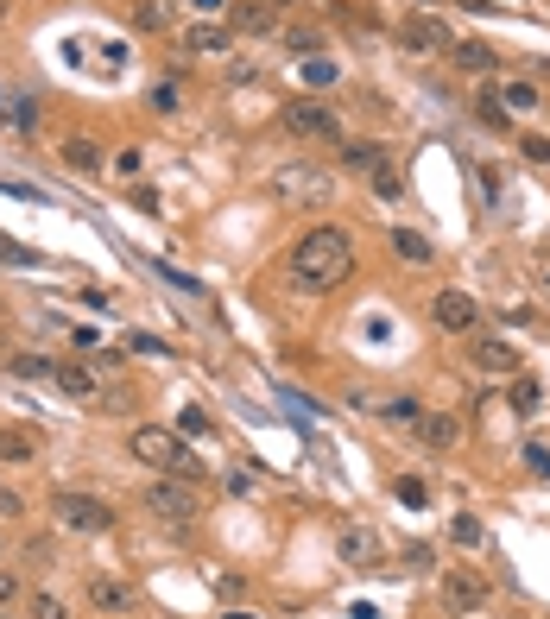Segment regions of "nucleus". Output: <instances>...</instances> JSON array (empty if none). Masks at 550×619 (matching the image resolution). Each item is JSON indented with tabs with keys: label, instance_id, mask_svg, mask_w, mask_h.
<instances>
[{
	"label": "nucleus",
	"instance_id": "nucleus-1",
	"mask_svg": "<svg viewBox=\"0 0 550 619\" xmlns=\"http://www.w3.org/2000/svg\"><path fill=\"white\" fill-rule=\"evenodd\" d=\"M285 272H291L298 291H336L342 278L355 272V241H348L342 228H310V234H298Z\"/></svg>",
	"mask_w": 550,
	"mask_h": 619
},
{
	"label": "nucleus",
	"instance_id": "nucleus-2",
	"mask_svg": "<svg viewBox=\"0 0 550 619\" xmlns=\"http://www.w3.org/2000/svg\"><path fill=\"white\" fill-rule=\"evenodd\" d=\"M127 449L140 455V462H152L159 474H178V481H203V462L178 443V430H165V424H140L127 436Z\"/></svg>",
	"mask_w": 550,
	"mask_h": 619
},
{
	"label": "nucleus",
	"instance_id": "nucleus-3",
	"mask_svg": "<svg viewBox=\"0 0 550 619\" xmlns=\"http://www.w3.org/2000/svg\"><path fill=\"white\" fill-rule=\"evenodd\" d=\"M266 196H279V203H329V196H336V177L317 171L310 158H285V165L266 177Z\"/></svg>",
	"mask_w": 550,
	"mask_h": 619
},
{
	"label": "nucleus",
	"instance_id": "nucleus-4",
	"mask_svg": "<svg viewBox=\"0 0 550 619\" xmlns=\"http://www.w3.org/2000/svg\"><path fill=\"white\" fill-rule=\"evenodd\" d=\"M146 512L171 518V525H190V518L203 512V499H196V481H178V474H152V481H146Z\"/></svg>",
	"mask_w": 550,
	"mask_h": 619
},
{
	"label": "nucleus",
	"instance_id": "nucleus-5",
	"mask_svg": "<svg viewBox=\"0 0 550 619\" xmlns=\"http://www.w3.org/2000/svg\"><path fill=\"white\" fill-rule=\"evenodd\" d=\"M51 512H57V525H64V531H114L108 499H95V493H57Z\"/></svg>",
	"mask_w": 550,
	"mask_h": 619
},
{
	"label": "nucleus",
	"instance_id": "nucleus-6",
	"mask_svg": "<svg viewBox=\"0 0 550 619\" xmlns=\"http://www.w3.org/2000/svg\"><path fill=\"white\" fill-rule=\"evenodd\" d=\"M285 127L298 133V139H342V121H336V108H323L317 95H304V102H291V108H285Z\"/></svg>",
	"mask_w": 550,
	"mask_h": 619
},
{
	"label": "nucleus",
	"instance_id": "nucleus-7",
	"mask_svg": "<svg viewBox=\"0 0 550 619\" xmlns=\"http://www.w3.org/2000/svg\"><path fill=\"white\" fill-rule=\"evenodd\" d=\"M399 45L411 57H443L449 51V26H443V19H430V13H411V19H399Z\"/></svg>",
	"mask_w": 550,
	"mask_h": 619
},
{
	"label": "nucleus",
	"instance_id": "nucleus-8",
	"mask_svg": "<svg viewBox=\"0 0 550 619\" xmlns=\"http://www.w3.org/2000/svg\"><path fill=\"white\" fill-rule=\"evenodd\" d=\"M430 323L449 329V335H468V329L481 323V310H475V297H468V291H437V297H430Z\"/></svg>",
	"mask_w": 550,
	"mask_h": 619
},
{
	"label": "nucleus",
	"instance_id": "nucleus-9",
	"mask_svg": "<svg viewBox=\"0 0 550 619\" xmlns=\"http://www.w3.org/2000/svg\"><path fill=\"white\" fill-rule=\"evenodd\" d=\"M487 594H494V588H487L475 569H449V575H443V607H449V613H481Z\"/></svg>",
	"mask_w": 550,
	"mask_h": 619
},
{
	"label": "nucleus",
	"instance_id": "nucleus-10",
	"mask_svg": "<svg viewBox=\"0 0 550 619\" xmlns=\"http://www.w3.org/2000/svg\"><path fill=\"white\" fill-rule=\"evenodd\" d=\"M468 367L487 373V379H513L519 373V354L506 348V342H494V335H475V342H468Z\"/></svg>",
	"mask_w": 550,
	"mask_h": 619
},
{
	"label": "nucleus",
	"instance_id": "nucleus-11",
	"mask_svg": "<svg viewBox=\"0 0 550 619\" xmlns=\"http://www.w3.org/2000/svg\"><path fill=\"white\" fill-rule=\"evenodd\" d=\"M380 531H373V525H348L342 531V563L348 569H380Z\"/></svg>",
	"mask_w": 550,
	"mask_h": 619
},
{
	"label": "nucleus",
	"instance_id": "nucleus-12",
	"mask_svg": "<svg viewBox=\"0 0 550 619\" xmlns=\"http://www.w3.org/2000/svg\"><path fill=\"white\" fill-rule=\"evenodd\" d=\"M279 26V7L272 0H241V7H228V32H247V38H260Z\"/></svg>",
	"mask_w": 550,
	"mask_h": 619
},
{
	"label": "nucleus",
	"instance_id": "nucleus-13",
	"mask_svg": "<svg viewBox=\"0 0 550 619\" xmlns=\"http://www.w3.org/2000/svg\"><path fill=\"white\" fill-rule=\"evenodd\" d=\"M500 108L506 114H538L544 108V89L532 83V76H506V83H500Z\"/></svg>",
	"mask_w": 550,
	"mask_h": 619
},
{
	"label": "nucleus",
	"instance_id": "nucleus-14",
	"mask_svg": "<svg viewBox=\"0 0 550 619\" xmlns=\"http://www.w3.org/2000/svg\"><path fill=\"white\" fill-rule=\"evenodd\" d=\"M38 430H26V424H0V462H38Z\"/></svg>",
	"mask_w": 550,
	"mask_h": 619
},
{
	"label": "nucleus",
	"instance_id": "nucleus-15",
	"mask_svg": "<svg viewBox=\"0 0 550 619\" xmlns=\"http://www.w3.org/2000/svg\"><path fill=\"white\" fill-rule=\"evenodd\" d=\"M89 607H102V613H127V607H133V588H127V582H114V575H89Z\"/></svg>",
	"mask_w": 550,
	"mask_h": 619
},
{
	"label": "nucleus",
	"instance_id": "nucleus-16",
	"mask_svg": "<svg viewBox=\"0 0 550 619\" xmlns=\"http://www.w3.org/2000/svg\"><path fill=\"white\" fill-rule=\"evenodd\" d=\"M373 417H380V424H392V430H424V405H418V398H386V405L380 411H373Z\"/></svg>",
	"mask_w": 550,
	"mask_h": 619
},
{
	"label": "nucleus",
	"instance_id": "nucleus-17",
	"mask_svg": "<svg viewBox=\"0 0 550 619\" xmlns=\"http://www.w3.org/2000/svg\"><path fill=\"white\" fill-rule=\"evenodd\" d=\"M95 379H102V367H95V361H64V367H57V386H64L70 398H89Z\"/></svg>",
	"mask_w": 550,
	"mask_h": 619
},
{
	"label": "nucleus",
	"instance_id": "nucleus-18",
	"mask_svg": "<svg viewBox=\"0 0 550 619\" xmlns=\"http://www.w3.org/2000/svg\"><path fill=\"white\" fill-rule=\"evenodd\" d=\"M449 57H456V70H468V76H487V70H494V45H481V38L449 45Z\"/></svg>",
	"mask_w": 550,
	"mask_h": 619
},
{
	"label": "nucleus",
	"instance_id": "nucleus-19",
	"mask_svg": "<svg viewBox=\"0 0 550 619\" xmlns=\"http://www.w3.org/2000/svg\"><path fill=\"white\" fill-rule=\"evenodd\" d=\"M506 398H513L519 417H538V411H544V386H538V379H525V373L506 379Z\"/></svg>",
	"mask_w": 550,
	"mask_h": 619
},
{
	"label": "nucleus",
	"instance_id": "nucleus-20",
	"mask_svg": "<svg viewBox=\"0 0 550 619\" xmlns=\"http://www.w3.org/2000/svg\"><path fill=\"white\" fill-rule=\"evenodd\" d=\"M392 253H399L405 266H430V259H437V253H430V241H424L418 228H392Z\"/></svg>",
	"mask_w": 550,
	"mask_h": 619
},
{
	"label": "nucleus",
	"instance_id": "nucleus-21",
	"mask_svg": "<svg viewBox=\"0 0 550 619\" xmlns=\"http://www.w3.org/2000/svg\"><path fill=\"white\" fill-rule=\"evenodd\" d=\"M228 38H234L228 26H190V32H184V51H190V57L209 51V57H215V51H228Z\"/></svg>",
	"mask_w": 550,
	"mask_h": 619
},
{
	"label": "nucleus",
	"instance_id": "nucleus-22",
	"mask_svg": "<svg viewBox=\"0 0 550 619\" xmlns=\"http://www.w3.org/2000/svg\"><path fill=\"white\" fill-rule=\"evenodd\" d=\"M342 165H348V171H367V177H373V171L386 165V152H380V146H361V139H348V146H342Z\"/></svg>",
	"mask_w": 550,
	"mask_h": 619
},
{
	"label": "nucleus",
	"instance_id": "nucleus-23",
	"mask_svg": "<svg viewBox=\"0 0 550 619\" xmlns=\"http://www.w3.org/2000/svg\"><path fill=\"white\" fill-rule=\"evenodd\" d=\"M456 436H462L456 417H443V411H430V417H424V443H430V449H449Z\"/></svg>",
	"mask_w": 550,
	"mask_h": 619
},
{
	"label": "nucleus",
	"instance_id": "nucleus-24",
	"mask_svg": "<svg viewBox=\"0 0 550 619\" xmlns=\"http://www.w3.org/2000/svg\"><path fill=\"white\" fill-rule=\"evenodd\" d=\"M64 165L89 177V171H102V152H95V146H89V139H64Z\"/></svg>",
	"mask_w": 550,
	"mask_h": 619
},
{
	"label": "nucleus",
	"instance_id": "nucleus-25",
	"mask_svg": "<svg viewBox=\"0 0 550 619\" xmlns=\"http://www.w3.org/2000/svg\"><path fill=\"white\" fill-rule=\"evenodd\" d=\"M0 266H19V272H26V266H45V253H38V247H19L13 234H0Z\"/></svg>",
	"mask_w": 550,
	"mask_h": 619
},
{
	"label": "nucleus",
	"instance_id": "nucleus-26",
	"mask_svg": "<svg viewBox=\"0 0 550 619\" xmlns=\"http://www.w3.org/2000/svg\"><path fill=\"white\" fill-rule=\"evenodd\" d=\"M19 379H57V361H45V354H13L7 361Z\"/></svg>",
	"mask_w": 550,
	"mask_h": 619
},
{
	"label": "nucleus",
	"instance_id": "nucleus-27",
	"mask_svg": "<svg viewBox=\"0 0 550 619\" xmlns=\"http://www.w3.org/2000/svg\"><path fill=\"white\" fill-rule=\"evenodd\" d=\"M26 619H70L57 594H26Z\"/></svg>",
	"mask_w": 550,
	"mask_h": 619
},
{
	"label": "nucleus",
	"instance_id": "nucleus-28",
	"mask_svg": "<svg viewBox=\"0 0 550 619\" xmlns=\"http://www.w3.org/2000/svg\"><path fill=\"white\" fill-rule=\"evenodd\" d=\"M475 108H481V121H487V127H506V121H513V114L500 108V83H494V89H481V102H475Z\"/></svg>",
	"mask_w": 550,
	"mask_h": 619
},
{
	"label": "nucleus",
	"instance_id": "nucleus-29",
	"mask_svg": "<svg viewBox=\"0 0 550 619\" xmlns=\"http://www.w3.org/2000/svg\"><path fill=\"white\" fill-rule=\"evenodd\" d=\"M285 45H291V51H304V57H317V51H323V32H317V26H291V32H285Z\"/></svg>",
	"mask_w": 550,
	"mask_h": 619
},
{
	"label": "nucleus",
	"instance_id": "nucleus-30",
	"mask_svg": "<svg viewBox=\"0 0 550 619\" xmlns=\"http://www.w3.org/2000/svg\"><path fill=\"white\" fill-rule=\"evenodd\" d=\"M13 607H26V594H19V575L13 569H0V619H7Z\"/></svg>",
	"mask_w": 550,
	"mask_h": 619
},
{
	"label": "nucleus",
	"instance_id": "nucleus-31",
	"mask_svg": "<svg viewBox=\"0 0 550 619\" xmlns=\"http://www.w3.org/2000/svg\"><path fill=\"white\" fill-rule=\"evenodd\" d=\"M127 354H152V361H165V354H171V348L159 342V335H146V329H133V335H127Z\"/></svg>",
	"mask_w": 550,
	"mask_h": 619
},
{
	"label": "nucleus",
	"instance_id": "nucleus-32",
	"mask_svg": "<svg viewBox=\"0 0 550 619\" xmlns=\"http://www.w3.org/2000/svg\"><path fill=\"white\" fill-rule=\"evenodd\" d=\"M449 531H456V544H468V550H475L481 537H487V531H481V518H468V512H462V518H456V525H449Z\"/></svg>",
	"mask_w": 550,
	"mask_h": 619
},
{
	"label": "nucleus",
	"instance_id": "nucleus-33",
	"mask_svg": "<svg viewBox=\"0 0 550 619\" xmlns=\"http://www.w3.org/2000/svg\"><path fill=\"white\" fill-rule=\"evenodd\" d=\"M525 468H532L538 481H550V449L544 443H525Z\"/></svg>",
	"mask_w": 550,
	"mask_h": 619
},
{
	"label": "nucleus",
	"instance_id": "nucleus-34",
	"mask_svg": "<svg viewBox=\"0 0 550 619\" xmlns=\"http://www.w3.org/2000/svg\"><path fill=\"white\" fill-rule=\"evenodd\" d=\"M304 76H310L317 89H329V83H336V64H329V57H310V64H304Z\"/></svg>",
	"mask_w": 550,
	"mask_h": 619
},
{
	"label": "nucleus",
	"instance_id": "nucleus-35",
	"mask_svg": "<svg viewBox=\"0 0 550 619\" xmlns=\"http://www.w3.org/2000/svg\"><path fill=\"white\" fill-rule=\"evenodd\" d=\"M140 165H146V152H140V146L114 152V171H121V177H140Z\"/></svg>",
	"mask_w": 550,
	"mask_h": 619
},
{
	"label": "nucleus",
	"instance_id": "nucleus-36",
	"mask_svg": "<svg viewBox=\"0 0 550 619\" xmlns=\"http://www.w3.org/2000/svg\"><path fill=\"white\" fill-rule=\"evenodd\" d=\"M133 26H165V7H152V0H140V7H133Z\"/></svg>",
	"mask_w": 550,
	"mask_h": 619
},
{
	"label": "nucleus",
	"instance_id": "nucleus-37",
	"mask_svg": "<svg viewBox=\"0 0 550 619\" xmlns=\"http://www.w3.org/2000/svg\"><path fill=\"white\" fill-rule=\"evenodd\" d=\"M373 190H380L386 203H392V196H399V171H392V165H380V171H373Z\"/></svg>",
	"mask_w": 550,
	"mask_h": 619
},
{
	"label": "nucleus",
	"instance_id": "nucleus-38",
	"mask_svg": "<svg viewBox=\"0 0 550 619\" xmlns=\"http://www.w3.org/2000/svg\"><path fill=\"white\" fill-rule=\"evenodd\" d=\"M26 563H45V569H51V563H57V544H45V537H32V544H26Z\"/></svg>",
	"mask_w": 550,
	"mask_h": 619
},
{
	"label": "nucleus",
	"instance_id": "nucleus-39",
	"mask_svg": "<svg viewBox=\"0 0 550 619\" xmlns=\"http://www.w3.org/2000/svg\"><path fill=\"white\" fill-rule=\"evenodd\" d=\"M152 108H159V114H178V89L159 83V89H152Z\"/></svg>",
	"mask_w": 550,
	"mask_h": 619
},
{
	"label": "nucleus",
	"instance_id": "nucleus-40",
	"mask_svg": "<svg viewBox=\"0 0 550 619\" xmlns=\"http://www.w3.org/2000/svg\"><path fill=\"white\" fill-rule=\"evenodd\" d=\"M178 430H196V436H203V430H209V417H203V411H196V405H190V411L178 417Z\"/></svg>",
	"mask_w": 550,
	"mask_h": 619
},
{
	"label": "nucleus",
	"instance_id": "nucleus-41",
	"mask_svg": "<svg viewBox=\"0 0 550 619\" xmlns=\"http://www.w3.org/2000/svg\"><path fill=\"white\" fill-rule=\"evenodd\" d=\"M525 158H538V165H550V139H538V133H532V139H525Z\"/></svg>",
	"mask_w": 550,
	"mask_h": 619
},
{
	"label": "nucleus",
	"instance_id": "nucleus-42",
	"mask_svg": "<svg viewBox=\"0 0 550 619\" xmlns=\"http://www.w3.org/2000/svg\"><path fill=\"white\" fill-rule=\"evenodd\" d=\"M399 499L405 506H424V481H399Z\"/></svg>",
	"mask_w": 550,
	"mask_h": 619
},
{
	"label": "nucleus",
	"instance_id": "nucleus-43",
	"mask_svg": "<svg viewBox=\"0 0 550 619\" xmlns=\"http://www.w3.org/2000/svg\"><path fill=\"white\" fill-rule=\"evenodd\" d=\"M26 506H19V493H0V518H19Z\"/></svg>",
	"mask_w": 550,
	"mask_h": 619
},
{
	"label": "nucleus",
	"instance_id": "nucleus-44",
	"mask_svg": "<svg viewBox=\"0 0 550 619\" xmlns=\"http://www.w3.org/2000/svg\"><path fill=\"white\" fill-rule=\"evenodd\" d=\"M196 13H228V0H190Z\"/></svg>",
	"mask_w": 550,
	"mask_h": 619
},
{
	"label": "nucleus",
	"instance_id": "nucleus-45",
	"mask_svg": "<svg viewBox=\"0 0 550 619\" xmlns=\"http://www.w3.org/2000/svg\"><path fill=\"white\" fill-rule=\"evenodd\" d=\"M0 121H13V95L7 89H0Z\"/></svg>",
	"mask_w": 550,
	"mask_h": 619
},
{
	"label": "nucleus",
	"instance_id": "nucleus-46",
	"mask_svg": "<svg viewBox=\"0 0 550 619\" xmlns=\"http://www.w3.org/2000/svg\"><path fill=\"white\" fill-rule=\"evenodd\" d=\"M228 619H260V613H228Z\"/></svg>",
	"mask_w": 550,
	"mask_h": 619
},
{
	"label": "nucleus",
	"instance_id": "nucleus-47",
	"mask_svg": "<svg viewBox=\"0 0 550 619\" xmlns=\"http://www.w3.org/2000/svg\"><path fill=\"white\" fill-rule=\"evenodd\" d=\"M0 26H7V0H0Z\"/></svg>",
	"mask_w": 550,
	"mask_h": 619
}]
</instances>
